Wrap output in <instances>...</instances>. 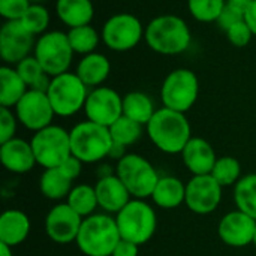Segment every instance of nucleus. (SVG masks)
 Here are the masks:
<instances>
[{"label": "nucleus", "instance_id": "nucleus-1", "mask_svg": "<svg viewBox=\"0 0 256 256\" xmlns=\"http://www.w3.org/2000/svg\"><path fill=\"white\" fill-rule=\"evenodd\" d=\"M150 141L166 154H178L192 138V129L184 112L170 108L156 110L146 126Z\"/></svg>", "mask_w": 256, "mask_h": 256}, {"label": "nucleus", "instance_id": "nucleus-2", "mask_svg": "<svg viewBox=\"0 0 256 256\" xmlns=\"http://www.w3.org/2000/svg\"><path fill=\"white\" fill-rule=\"evenodd\" d=\"M144 39L152 51L162 56H177L189 50L192 32L183 18L166 14L153 18L146 26Z\"/></svg>", "mask_w": 256, "mask_h": 256}, {"label": "nucleus", "instance_id": "nucleus-3", "mask_svg": "<svg viewBox=\"0 0 256 256\" xmlns=\"http://www.w3.org/2000/svg\"><path fill=\"white\" fill-rule=\"evenodd\" d=\"M120 240L116 219L108 214H92L82 220L76 246L86 256H111Z\"/></svg>", "mask_w": 256, "mask_h": 256}, {"label": "nucleus", "instance_id": "nucleus-4", "mask_svg": "<svg viewBox=\"0 0 256 256\" xmlns=\"http://www.w3.org/2000/svg\"><path fill=\"white\" fill-rule=\"evenodd\" d=\"M70 150L72 156L82 164H94L106 158L114 144L110 128L100 126L90 120L81 122L72 128Z\"/></svg>", "mask_w": 256, "mask_h": 256}, {"label": "nucleus", "instance_id": "nucleus-5", "mask_svg": "<svg viewBox=\"0 0 256 256\" xmlns=\"http://www.w3.org/2000/svg\"><path fill=\"white\" fill-rule=\"evenodd\" d=\"M120 237L135 244L147 243L156 232V212L144 200H130L116 218Z\"/></svg>", "mask_w": 256, "mask_h": 256}, {"label": "nucleus", "instance_id": "nucleus-6", "mask_svg": "<svg viewBox=\"0 0 256 256\" xmlns=\"http://www.w3.org/2000/svg\"><path fill=\"white\" fill-rule=\"evenodd\" d=\"M88 92V87L80 80V76L69 70L51 78L46 94L56 116L72 117L84 110Z\"/></svg>", "mask_w": 256, "mask_h": 256}, {"label": "nucleus", "instance_id": "nucleus-7", "mask_svg": "<svg viewBox=\"0 0 256 256\" xmlns=\"http://www.w3.org/2000/svg\"><path fill=\"white\" fill-rule=\"evenodd\" d=\"M74 54L68 33L60 30H50L38 36L33 51V56L51 78L69 72Z\"/></svg>", "mask_w": 256, "mask_h": 256}, {"label": "nucleus", "instance_id": "nucleus-8", "mask_svg": "<svg viewBox=\"0 0 256 256\" xmlns=\"http://www.w3.org/2000/svg\"><path fill=\"white\" fill-rule=\"evenodd\" d=\"M30 144L36 158V164L45 170L58 168L72 156L70 134L56 124H50L34 132Z\"/></svg>", "mask_w": 256, "mask_h": 256}, {"label": "nucleus", "instance_id": "nucleus-9", "mask_svg": "<svg viewBox=\"0 0 256 256\" xmlns=\"http://www.w3.org/2000/svg\"><path fill=\"white\" fill-rule=\"evenodd\" d=\"M200 94V80L196 74L188 68L171 70L160 87V99L165 108L186 112L189 111Z\"/></svg>", "mask_w": 256, "mask_h": 256}, {"label": "nucleus", "instance_id": "nucleus-10", "mask_svg": "<svg viewBox=\"0 0 256 256\" xmlns=\"http://www.w3.org/2000/svg\"><path fill=\"white\" fill-rule=\"evenodd\" d=\"M116 174L135 200H146L152 196L160 178L154 166L140 154H126L120 159Z\"/></svg>", "mask_w": 256, "mask_h": 256}, {"label": "nucleus", "instance_id": "nucleus-11", "mask_svg": "<svg viewBox=\"0 0 256 256\" xmlns=\"http://www.w3.org/2000/svg\"><path fill=\"white\" fill-rule=\"evenodd\" d=\"M146 27L141 20L132 14L120 12L110 16L100 30L102 42L108 50L116 52H126L134 50L144 39Z\"/></svg>", "mask_w": 256, "mask_h": 256}, {"label": "nucleus", "instance_id": "nucleus-12", "mask_svg": "<svg viewBox=\"0 0 256 256\" xmlns=\"http://www.w3.org/2000/svg\"><path fill=\"white\" fill-rule=\"evenodd\" d=\"M36 36L32 34L20 21H4L0 27V57L4 64L16 66L21 60L32 56Z\"/></svg>", "mask_w": 256, "mask_h": 256}, {"label": "nucleus", "instance_id": "nucleus-13", "mask_svg": "<svg viewBox=\"0 0 256 256\" xmlns=\"http://www.w3.org/2000/svg\"><path fill=\"white\" fill-rule=\"evenodd\" d=\"M84 112L87 120L110 128L123 116V98L111 87H96L88 92Z\"/></svg>", "mask_w": 256, "mask_h": 256}, {"label": "nucleus", "instance_id": "nucleus-14", "mask_svg": "<svg viewBox=\"0 0 256 256\" xmlns=\"http://www.w3.org/2000/svg\"><path fill=\"white\" fill-rule=\"evenodd\" d=\"M14 110L18 122L33 132L50 126L56 116L46 92L40 90H27Z\"/></svg>", "mask_w": 256, "mask_h": 256}, {"label": "nucleus", "instance_id": "nucleus-15", "mask_svg": "<svg viewBox=\"0 0 256 256\" xmlns=\"http://www.w3.org/2000/svg\"><path fill=\"white\" fill-rule=\"evenodd\" d=\"M222 200V186L212 174L194 176L186 184L184 204L192 213L210 214L213 213Z\"/></svg>", "mask_w": 256, "mask_h": 256}, {"label": "nucleus", "instance_id": "nucleus-16", "mask_svg": "<svg viewBox=\"0 0 256 256\" xmlns=\"http://www.w3.org/2000/svg\"><path fill=\"white\" fill-rule=\"evenodd\" d=\"M82 220L84 219L74 212L68 202L57 204L45 218V232L52 242L58 244H68L76 242Z\"/></svg>", "mask_w": 256, "mask_h": 256}, {"label": "nucleus", "instance_id": "nucleus-17", "mask_svg": "<svg viewBox=\"0 0 256 256\" xmlns=\"http://www.w3.org/2000/svg\"><path fill=\"white\" fill-rule=\"evenodd\" d=\"M255 231V219L240 210L225 214L218 228L220 240L231 248H244L254 243Z\"/></svg>", "mask_w": 256, "mask_h": 256}, {"label": "nucleus", "instance_id": "nucleus-18", "mask_svg": "<svg viewBox=\"0 0 256 256\" xmlns=\"http://www.w3.org/2000/svg\"><path fill=\"white\" fill-rule=\"evenodd\" d=\"M183 162L186 168L194 176L212 174L214 164L218 160L216 153L208 141L200 136H192L182 152Z\"/></svg>", "mask_w": 256, "mask_h": 256}, {"label": "nucleus", "instance_id": "nucleus-19", "mask_svg": "<svg viewBox=\"0 0 256 256\" xmlns=\"http://www.w3.org/2000/svg\"><path fill=\"white\" fill-rule=\"evenodd\" d=\"M98 204L106 213H118L130 201V192L117 174L99 178L96 186Z\"/></svg>", "mask_w": 256, "mask_h": 256}, {"label": "nucleus", "instance_id": "nucleus-20", "mask_svg": "<svg viewBox=\"0 0 256 256\" xmlns=\"http://www.w3.org/2000/svg\"><path fill=\"white\" fill-rule=\"evenodd\" d=\"M0 160L8 171L15 174H26L36 164L32 144L21 138H12L2 144Z\"/></svg>", "mask_w": 256, "mask_h": 256}, {"label": "nucleus", "instance_id": "nucleus-21", "mask_svg": "<svg viewBox=\"0 0 256 256\" xmlns=\"http://www.w3.org/2000/svg\"><path fill=\"white\" fill-rule=\"evenodd\" d=\"M110 72H111V62L105 54L98 51L82 56L75 70V74L88 88L100 87L108 80Z\"/></svg>", "mask_w": 256, "mask_h": 256}, {"label": "nucleus", "instance_id": "nucleus-22", "mask_svg": "<svg viewBox=\"0 0 256 256\" xmlns=\"http://www.w3.org/2000/svg\"><path fill=\"white\" fill-rule=\"evenodd\" d=\"M30 232L28 216L21 210H6L0 216V243L10 248L21 244Z\"/></svg>", "mask_w": 256, "mask_h": 256}, {"label": "nucleus", "instance_id": "nucleus-23", "mask_svg": "<svg viewBox=\"0 0 256 256\" xmlns=\"http://www.w3.org/2000/svg\"><path fill=\"white\" fill-rule=\"evenodd\" d=\"M56 14L69 28L87 26L94 18V4L92 0H57Z\"/></svg>", "mask_w": 256, "mask_h": 256}, {"label": "nucleus", "instance_id": "nucleus-24", "mask_svg": "<svg viewBox=\"0 0 256 256\" xmlns=\"http://www.w3.org/2000/svg\"><path fill=\"white\" fill-rule=\"evenodd\" d=\"M152 200L160 208H176L186 200V184L177 177H160L153 190Z\"/></svg>", "mask_w": 256, "mask_h": 256}, {"label": "nucleus", "instance_id": "nucleus-25", "mask_svg": "<svg viewBox=\"0 0 256 256\" xmlns=\"http://www.w3.org/2000/svg\"><path fill=\"white\" fill-rule=\"evenodd\" d=\"M0 106L4 108H15L20 99L27 93L28 87L24 80L20 76L15 68L3 64L0 68Z\"/></svg>", "mask_w": 256, "mask_h": 256}, {"label": "nucleus", "instance_id": "nucleus-26", "mask_svg": "<svg viewBox=\"0 0 256 256\" xmlns=\"http://www.w3.org/2000/svg\"><path fill=\"white\" fill-rule=\"evenodd\" d=\"M72 178L58 166V168H48L44 171L39 180L40 192L48 200H63L68 198L72 188Z\"/></svg>", "mask_w": 256, "mask_h": 256}, {"label": "nucleus", "instance_id": "nucleus-27", "mask_svg": "<svg viewBox=\"0 0 256 256\" xmlns=\"http://www.w3.org/2000/svg\"><path fill=\"white\" fill-rule=\"evenodd\" d=\"M156 108L152 98L144 92H129L123 96V116L146 124L154 116Z\"/></svg>", "mask_w": 256, "mask_h": 256}, {"label": "nucleus", "instance_id": "nucleus-28", "mask_svg": "<svg viewBox=\"0 0 256 256\" xmlns=\"http://www.w3.org/2000/svg\"><path fill=\"white\" fill-rule=\"evenodd\" d=\"M15 69L20 74V76L24 80V82L27 84L28 90L48 92L51 76L45 72V69L40 66V63L38 62V58L33 54L26 57L24 60H21L15 66Z\"/></svg>", "mask_w": 256, "mask_h": 256}, {"label": "nucleus", "instance_id": "nucleus-29", "mask_svg": "<svg viewBox=\"0 0 256 256\" xmlns=\"http://www.w3.org/2000/svg\"><path fill=\"white\" fill-rule=\"evenodd\" d=\"M68 39L75 54L87 56L96 52V48L102 40V36L92 24H87V26L69 28Z\"/></svg>", "mask_w": 256, "mask_h": 256}, {"label": "nucleus", "instance_id": "nucleus-30", "mask_svg": "<svg viewBox=\"0 0 256 256\" xmlns=\"http://www.w3.org/2000/svg\"><path fill=\"white\" fill-rule=\"evenodd\" d=\"M234 201L240 212L256 220V174L242 177L234 188Z\"/></svg>", "mask_w": 256, "mask_h": 256}, {"label": "nucleus", "instance_id": "nucleus-31", "mask_svg": "<svg viewBox=\"0 0 256 256\" xmlns=\"http://www.w3.org/2000/svg\"><path fill=\"white\" fill-rule=\"evenodd\" d=\"M68 204L76 212L81 218H88L93 214L94 208L99 207L96 189L90 184H78L75 186L66 198Z\"/></svg>", "mask_w": 256, "mask_h": 256}, {"label": "nucleus", "instance_id": "nucleus-32", "mask_svg": "<svg viewBox=\"0 0 256 256\" xmlns=\"http://www.w3.org/2000/svg\"><path fill=\"white\" fill-rule=\"evenodd\" d=\"M110 132H111L114 142L128 147V146L135 144L141 138L142 124H140L138 122H135L126 116H122L117 122H114L110 126Z\"/></svg>", "mask_w": 256, "mask_h": 256}, {"label": "nucleus", "instance_id": "nucleus-33", "mask_svg": "<svg viewBox=\"0 0 256 256\" xmlns=\"http://www.w3.org/2000/svg\"><path fill=\"white\" fill-rule=\"evenodd\" d=\"M51 16L50 10L42 3H32L20 22L34 36H40L48 32Z\"/></svg>", "mask_w": 256, "mask_h": 256}, {"label": "nucleus", "instance_id": "nucleus-34", "mask_svg": "<svg viewBox=\"0 0 256 256\" xmlns=\"http://www.w3.org/2000/svg\"><path fill=\"white\" fill-rule=\"evenodd\" d=\"M226 0H188V9L192 18L200 22H216Z\"/></svg>", "mask_w": 256, "mask_h": 256}, {"label": "nucleus", "instance_id": "nucleus-35", "mask_svg": "<svg viewBox=\"0 0 256 256\" xmlns=\"http://www.w3.org/2000/svg\"><path fill=\"white\" fill-rule=\"evenodd\" d=\"M212 176L216 178V182L225 188L231 184H237V182L242 178V165L240 162L232 156H224L218 158L214 168L212 171Z\"/></svg>", "mask_w": 256, "mask_h": 256}, {"label": "nucleus", "instance_id": "nucleus-36", "mask_svg": "<svg viewBox=\"0 0 256 256\" xmlns=\"http://www.w3.org/2000/svg\"><path fill=\"white\" fill-rule=\"evenodd\" d=\"M30 4V0H0V15L4 21H20Z\"/></svg>", "mask_w": 256, "mask_h": 256}, {"label": "nucleus", "instance_id": "nucleus-37", "mask_svg": "<svg viewBox=\"0 0 256 256\" xmlns=\"http://www.w3.org/2000/svg\"><path fill=\"white\" fill-rule=\"evenodd\" d=\"M225 33H226V39L237 48L248 46L254 38V32L244 20L231 26Z\"/></svg>", "mask_w": 256, "mask_h": 256}, {"label": "nucleus", "instance_id": "nucleus-38", "mask_svg": "<svg viewBox=\"0 0 256 256\" xmlns=\"http://www.w3.org/2000/svg\"><path fill=\"white\" fill-rule=\"evenodd\" d=\"M18 118L10 108L0 106V144L15 138Z\"/></svg>", "mask_w": 256, "mask_h": 256}, {"label": "nucleus", "instance_id": "nucleus-39", "mask_svg": "<svg viewBox=\"0 0 256 256\" xmlns=\"http://www.w3.org/2000/svg\"><path fill=\"white\" fill-rule=\"evenodd\" d=\"M244 20V15L242 14V12H238V10H236V9H232L231 6H228V4H225V8H224V10H222V14H220V16L218 18V26L222 28V30H228L231 26H234V24H237V22H240V21H243Z\"/></svg>", "mask_w": 256, "mask_h": 256}, {"label": "nucleus", "instance_id": "nucleus-40", "mask_svg": "<svg viewBox=\"0 0 256 256\" xmlns=\"http://www.w3.org/2000/svg\"><path fill=\"white\" fill-rule=\"evenodd\" d=\"M111 256H138V244L122 238Z\"/></svg>", "mask_w": 256, "mask_h": 256}, {"label": "nucleus", "instance_id": "nucleus-41", "mask_svg": "<svg viewBox=\"0 0 256 256\" xmlns=\"http://www.w3.org/2000/svg\"><path fill=\"white\" fill-rule=\"evenodd\" d=\"M72 180H75L80 174H81V168H82V162L80 159H76L75 156H70L62 166H60Z\"/></svg>", "mask_w": 256, "mask_h": 256}, {"label": "nucleus", "instance_id": "nucleus-42", "mask_svg": "<svg viewBox=\"0 0 256 256\" xmlns=\"http://www.w3.org/2000/svg\"><path fill=\"white\" fill-rule=\"evenodd\" d=\"M244 21L249 24V27L252 28L254 32V36H256V0H252L249 9L246 10V15H244Z\"/></svg>", "mask_w": 256, "mask_h": 256}, {"label": "nucleus", "instance_id": "nucleus-43", "mask_svg": "<svg viewBox=\"0 0 256 256\" xmlns=\"http://www.w3.org/2000/svg\"><path fill=\"white\" fill-rule=\"evenodd\" d=\"M250 3H252V0H226L228 6H231L232 9L242 12L243 15H246V10L249 9Z\"/></svg>", "mask_w": 256, "mask_h": 256}, {"label": "nucleus", "instance_id": "nucleus-44", "mask_svg": "<svg viewBox=\"0 0 256 256\" xmlns=\"http://www.w3.org/2000/svg\"><path fill=\"white\" fill-rule=\"evenodd\" d=\"M124 148H126L124 146L114 142V144H112V147H111V152H110L108 158H111V159H116V160H120V159H123V158L126 156V153H124Z\"/></svg>", "mask_w": 256, "mask_h": 256}, {"label": "nucleus", "instance_id": "nucleus-45", "mask_svg": "<svg viewBox=\"0 0 256 256\" xmlns=\"http://www.w3.org/2000/svg\"><path fill=\"white\" fill-rule=\"evenodd\" d=\"M0 255L2 256H12V248L8 244L0 243Z\"/></svg>", "mask_w": 256, "mask_h": 256}, {"label": "nucleus", "instance_id": "nucleus-46", "mask_svg": "<svg viewBox=\"0 0 256 256\" xmlns=\"http://www.w3.org/2000/svg\"><path fill=\"white\" fill-rule=\"evenodd\" d=\"M32 3H44L45 0H30Z\"/></svg>", "mask_w": 256, "mask_h": 256}, {"label": "nucleus", "instance_id": "nucleus-47", "mask_svg": "<svg viewBox=\"0 0 256 256\" xmlns=\"http://www.w3.org/2000/svg\"><path fill=\"white\" fill-rule=\"evenodd\" d=\"M254 244H255V248H256V231H255V238H254Z\"/></svg>", "mask_w": 256, "mask_h": 256}]
</instances>
